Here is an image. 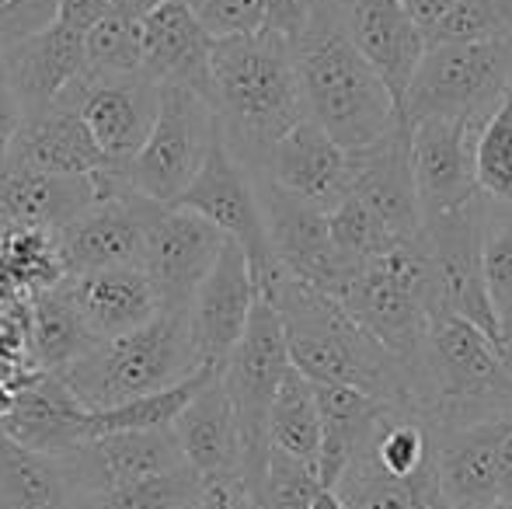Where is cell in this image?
Wrapping results in <instances>:
<instances>
[{"label":"cell","instance_id":"cell-51","mask_svg":"<svg viewBox=\"0 0 512 509\" xmlns=\"http://www.w3.org/2000/svg\"><path fill=\"white\" fill-rule=\"evenodd\" d=\"M21 384H25V377H21V381H0V422L14 412V401H18Z\"/></svg>","mask_w":512,"mask_h":509},{"label":"cell","instance_id":"cell-27","mask_svg":"<svg viewBox=\"0 0 512 509\" xmlns=\"http://www.w3.org/2000/svg\"><path fill=\"white\" fill-rule=\"evenodd\" d=\"M4 161L49 171V175H98V171L115 168L70 98H60L49 109L25 116Z\"/></svg>","mask_w":512,"mask_h":509},{"label":"cell","instance_id":"cell-11","mask_svg":"<svg viewBox=\"0 0 512 509\" xmlns=\"http://www.w3.org/2000/svg\"><path fill=\"white\" fill-rule=\"evenodd\" d=\"M227 234L185 206L143 196V272L161 300V314L189 318L199 286L227 248Z\"/></svg>","mask_w":512,"mask_h":509},{"label":"cell","instance_id":"cell-13","mask_svg":"<svg viewBox=\"0 0 512 509\" xmlns=\"http://www.w3.org/2000/svg\"><path fill=\"white\" fill-rule=\"evenodd\" d=\"M255 182H258L265 231H269V245L276 262L290 276L304 279V283L335 297V290L345 283V276L352 269L338 255L335 238H331V220H328L331 210H321V206L279 189L265 175H255Z\"/></svg>","mask_w":512,"mask_h":509},{"label":"cell","instance_id":"cell-53","mask_svg":"<svg viewBox=\"0 0 512 509\" xmlns=\"http://www.w3.org/2000/svg\"><path fill=\"white\" fill-rule=\"evenodd\" d=\"M310 509H349V506L338 499L335 489H321V496L314 499V506H310Z\"/></svg>","mask_w":512,"mask_h":509},{"label":"cell","instance_id":"cell-17","mask_svg":"<svg viewBox=\"0 0 512 509\" xmlns=\"http://www.w3.org/2000/svg\"><path fill=\"white\" fill-rule=\"evenodd\" d=\"M60 461L70 475V485L91 492L126 489V485L143 482V478L164 475V471L189 464L182 454V443L175 436V426L91 436L81 447L63 454Z\"/></svg>","mask_w":512,"mask_h":509},{"label":"cell","instance_id":"cell-25","mask_svg":"<svg viewBox=\"0 0 512 509\" xmlns=\"http://www.w3.org/2000/svg\"><path fill=\"white\" fill-rule=\"evenodd\" d=\"M63 286L95 342L129 335L161 314V300L143 265H112L81 276H63Z\"/></svg>","mask_w":512,"mask_h":509},{"label":"cell","instance_id":"cell-19","mask_svg":"<svg viewBox=\"0 0 512 509\" xmlns=\"http://www.w3.org/2000/svg\"><path fill=\"white\" fill-rule=\"evenodd\" d=\"M258 304V283L244 248L227 241V248L216 258L213 272L199 286L196 304H192V339L203 367L223 370L237 342L244 339V328Z\"/></svg>","mask_w":512,"mask_h":509},{"label":"cell","instance_id":"cell-23","mask_svg":"<svg viewBox=\"0 0 512 509\" xmlns=\"http://www.w3.org/2000/svg\"><path fill=\"white\" fill-rule=\"evenodd\" d=\"M262 175L321 210H335L349 196L352 157L328 129L307 116L276 143Z\"/></svg>","mask_w":512,"mask_h":509},{"label":"cell","instance_id":"cell-5","mask_svg":"<svg viewBox=\"0 0 512 509\" xmlns=\"http://www.w3.org/2000/svg\"><path fill=\"white\" fill-rule=\"evenodd\" d=\"M199 370L203 363H199L196 339H192V321L157 314L150 325L136 332L95 342L60 377L88 412H108L143 394L168 391Z\"/></svg>","mask_w":512,"mask_h":509},{"label":"cell","instance_id":"cell-22","mask_svg":"<svg viewBox=\"0 0 512 509\" xmlns=\"http://www.w3.org/2000/svg\"><path fill=\"white\" fill-rule=\"evenodd\" d=\"M98 175H49L25 164L0 161V224L60 234L77 213L102 196Z\"/></svg>","mask_w":512,"mask_h":509},{"label":"cell","instance_id":"cell-26","mask_svg":"<svg viewBox=\"0 0 512 509\" xmlns=\"http://www.w3.org/2000/svg\"><path fill=\"white\" fill-rule=\"evenodd\" d=\"M88 419L91 412L81 405V398L70 391V384L60 374L32 370L25 384L18 387L14 412L0 422V429L25 447L63 457L74 447H81L84 440H91Z\"/></svg>","mask_w":512,"mask_h":509},{"label":"cell","instance_id":"cell-28","mask_svg":"<svg viewBox=\"0 0 512 509\" xmlns=\"http://www.w3.org/2000/svg\"><path fill=\"white\" fill-rule=\"evenodd\" d=\"M509 419L512 415L436 436L439 492L453 509H481L499 499V450Z\"/></svg>","mask_w":512,"mask_h":509},{"label":"cell","instance_id":"cell-34","mask_svg":"<svg viewBox=\"0 0 512 509\" xmlns=\"http://www.w3.org/2000/svg\"><path fill=\"white\" fill-rule=\"evenodd\" d=\"M269 443L307 464L321 461V412L314 381L290 367L269 412Z\"/></svg>","mask_w":512,"mask_h":509},{"label":"cell","instance_id":"cell-14","mask_svg":"<svg viewBox=\"0 0 512 509\" xmlns=\"http://www.w3.org/2000/svg\"><path fill=\"white\" fill-rule=\"evenodd\" d=\"M161 95L164 88L150 81L147 74H81V81L63 98L77 105L102 154L119 168L143 150L150 129L157 123V112H161Z\"/></svg>","mask_w":512,"mask_h":509},{"label":"cell","instance_id":"cell-55","mask_svg":"<svg viewBox=\"0 0 512 509\" xmlns=\"http://www.w3.org/2000/svg\"><path fill=\"white\" fill-rule=\"evenodd\" d=\"M432 509H453V506L446 503V499H443V492H439V496H436V503H432Z\"/></svg>","mask_w":512,"mask_h":509},{"label":"cell","instance_id":"cell-35","mask_svg":"<svg viewBox=\"0 0 512 509\" xmlns=\"http://www.w3.org/2000/svg\"><path fill=\"white\" fill-rule=\"evenodd\" d=\"M140 39L143 21L133 14L108 7V14L84 35V74L91 77H119L140 74Z\"/></svg>","mask_w":512,"mask_h":509},{"label":"cell","instance_id":"cell-43","mask_svg":"<svg viewBox=\"0 0 512 509\" xmlns=\"http://www.w3.org/2000/svg\"><path fill=\"white\" fill-rule=\"evenodd\" d=\"M60 18V0H0V56Z\"/></svg>","mask_w":512,"mask_h":509},{"label":"cell","instance_id":"cell-10","mask_svg":"<svg viewBox=\"0 0 512 509\" xmlns=\"http://www.w3.org/2000/svg\"><path fill=\"white\" fill-rule=\"evenodd\" d=\"M485 224L488 199L478 196L474 203L450 213L422 220V241L432 262V293H436V318L457 314L485 328L502 346L499 321H495L492 300L485 286ZM506 349V346H502Z\"/></svg>","mask_w":512,"mask_h":509},{"label":"cell","instance_id":"cell-42","mask_svg":"<svg viewBox=\"0 0 512 509\" xmlns=\"http://www.w3.org/2000/svg\"><path fill=\"white\" fill-rule=\"evenodd\" d=\"M196 11V18L206 25L213 39H230V35H248L265 25L262 0H185Z\"/></svg>","mask_w":512,"mask_h":509},{"label":"cell","instance_id":"cell-7","mask_svg":"<svg viewBox=\"0 0 512 509\" xmlns=\"http://www.w3.org/2000/svg\"><path fill=\"white\" fill-rule=\"evenodd\" d=\"M512 91V39L439 42L418 63L405 95V123L488 119Z\"/></svg>","mask_w":512,"mask_h":509},{"label":"cell","instance_id":"cell-32","mask_svg":"<svg viewBox=\"0 0 512 509\" xmlns=\"http://www.w3.org/2000/svg\"><path fill=\"white\" fill-rule=\"evenodd\" d=\"M74 485L60 457L32 450L0 429V509H67Z\"/></svg>","mask_w":512,"mask_h":509},{"label":"cell","instance_id":"cell-8","mask_svg":"<svg viewBox=\"0 0 512 509\" xmlns=\"http://www.w3.org/2000/svg\"><path fill=\"white\" fill-rule=\"evenodd\" d=\"M290 346H286V328L279 318L276 304L258 293V304L251 311V321L244 328V339L223 363V387H227L230 401H234L237 422H241V440H244V464L241 475L244 482L262 489L265 464H269V412L276 401L279 387L290 374Z\"/></svg>","mask_w":512,"mask_h":509},{"label":"cell","instance_id":"cell-24","mask_svg":"<svg viewBox=\"0 0 512 509\" xmlns=\"http://www.w3.org/2000/svg\"><path fill=\"white\" fill-rule=\"evenodd\" d=\"M11 81L14 95H18L25 116L42 112L49 105H56L77 81H81L84 67V32L53 21L42 32L28 35L25 42H18L14 49H7L0 56Z\"/></svg>","mask_w":512,"mask_h":509},{"label":"cell","instance_id":"cell-36","mask_svg":"<svg viewBox=\"0 0 512 509\" xmlns=\"http://www.w3.org/2000/svg\"><path fill=\"white\" fill-rule=\"evenodd\" d=\"M328 220H331L335 248H338V255L345 258L349 269H356V265L370 262V258L387 255V252H394V248L408 245V241H401L398 234H394L391 227L363 203V199L352 196V192L328 213Z\"/></svg>","mask_w":512,"mask_h":509},{"label":"cell","instance_id":"cell-37","mask_svg":"<svg viewBox=\"0 0 512 509\" xmlns=\"http://www.w3.org/2000/svg\"><path fill=\"white\" fill-rule=\"evenodd\" d=\"M474 175L488 203L512 206V91L478 129Z\"/></svg>","mask_w":512,"mask_h":509},{"label":"cell","instance_id":"cell-12","mask_svg":"<svg viewBox=\"0 0 512 509\" xmlns=\"http://www.w3.org/2000/svg\"><path fill=\"white\" fill-rule=\"evenodd\" d=\"M178 206L206 217L209 224L220 227L230 241H237L251 262L258 293H269V286L276 283L283 265L272 255L255 175L237 161L220 129H216V136H213V147H209V154H206L203 171H199L196 182L189 185V192L178 199Z\"/></svg>","mask_w":512,"mask_h":509},{"label":"cell","instance_id":"cell-50","mask_svg":"<svg viewBox=\"0 0 512 509\" xmlns=\"http://www.w3.org/2000/svg\"><path fill=\"white\" fill-rule=\"evenodd\" d=\"M67 509H112L108 492H91V489H74Z\"/></svg>","mask_w":512,"mask_h":509},{"label":"cell","instance_id":"cell-29","mask_svg":"<svg viewBox=\"0 0 512 509\" xmlns=\"http://www.w3.org/2000/svg\"><path fill=\"white\" fill-rule=\"evenodd\" d=\"M175 436L182 443L185 461L199 471V478L241 475V422H237L234 401L223 387V370L199 387L196 398L185 405V412L175 419Z\"/></svg>","mask_w":512,"mask_h":509},{"label":"cell","instance_id":"cell-9","mask_svg":"<svg viewBox=\"0 0 512 509\" xmlns=\"http://www.w3.org/2000/svg\"><path fill=\"white\" fill-rule=\"evenodd\" d=\"M216 129L220 119L206 95L192 88H164L161 112L147 143L140 154L115 168V178L154 203L178 206L203 171Z\"/></svg>","mask_w":512,"mask_h":509},{"label":"cell","instance_id":"cell-20","mask_svg":"<svg viewBox=\"0 0 512 509\" xmlns=\"http://www.w3.org/2000/svg\"><path fill=\"white\" fill-rule=\"evenodd\" d=\"M216 39L185 0H164L143 18L140 74L161 88H192L213 95Z\"/></svg>","mask_w":512,"mask_h":509},{"label":"cell","instance_id":"cell-40","mask_svg":"<svg viewBox=\"0 0 512 509\" xmlns=\"http://www.w3.org/2000/svg\"><path fill=\"white\" fill-rule=\"evenodd\" d=\"M324 482L317 464H307L300 457L286 454V450L272 447L269 464H265L262 489H258V503L262 509H310L314 499L321 496Z\"/></svg>","mask_w":512,"mask_h":509},{"label":"cell","instance_id":"cell-6","mask_svg":"<svg viewBox=\"0 0 512 509\" xmlns=\"http://www.w3.org/2000/svg\"><path fill=\"white\" fill-rule=\"evenodd\" d=\"M335 300L411 367L436 321L432 262L425 241L401 245L356 265L335 290Z\"/></svg>","mask_w":512,"mask_h":509},{"label":"cell","instance_id":"cell-4","mask_svg":"<svg viewBox=\"0 0 512 509\" xmlns=\"http://www.w3.org/2000/svg\"><path fill=\"white\" fill-rule=\"evenodd\" d=\"M307 116L321 123L345 150H363L401 123V109L384 77L349 39L335 0H324L314 21L293 42Z\"/></svg>","mask_w":512,"mask_h":509},{"label":"cell","instance_id":"cell-2","mask_svg":"<svg viewBox=\"0 0 512 509\" xmlns=\"http://www.w3.org/2000/svg\"><path fill=\"white\" fill-rule=\"evenodd\" d=\"M286 328L290 360L307 381L342 384L387 405L411 408V367L363 328L331 293L279 272L269 293Z\"/></svg>","mask_w":512,"mask_h":509},{"label":"cell","instance_id":"cell-33","mask_svg":"<svg viewBox=\"0 0 512 509\" xmlns=\"http://www.w3.org/2000/svg\"><path fill=\"white\" fill-rule=\"evenodd\" d=\"M331 489L349 509H432L439 496V475L432 464L418 475L398 478L363 450Z\"/></svg>","mask_w":512,"mask_h":509},{"label":"cell","instance_id":"cell-3","mask_svg":"<svg viewBox=\"0 0 512 509\" xmlns=\"http://www.w3.org/2000/svg\"><path fill=\"white\" fill-rule=\"evenodd\" d=\"M411 412L432 433L512 415V356L485 328L439 314L411 363Z\"/></svg>","mask_w":512,"mask_h":509},{"label":"cell","instance_id":"cell-30","mask_svg":"<svg viewBox=\"0 0 512 509\" xmlns=\"http://www.w3.org/2000/svg\"><path fill=\"white\" fill-rule=\"evenodd\" d=\"M317 391V412H321V471L324 489L345 475L352 461L370 447L373 433L384 422V415L398 405H387L370 394L356 391V387L342 384H314Z\"/></svg>","mask_w":512,"mask_h":509},{"label":"cell","instance_id":"cell-1","mask_svg":"<svg viewBox=\"0 0 512 509\" xmlns=\"http://www.w3.org/2000/svg\"><path fill=\"white\" fill-rule=\"evenodd\" d=\"M209 102L234 157L262 175L276 143L307 119L293 46L269 28L216 39Z\"/></svg>","mask_w":512,"mask_h":509},{"label":"cell","instance_id":"cell-21","mask_svg":"<svg viewBox=\"0 0 512 509\" xmlns=\"http://www.w3.org/2000/svg\"><path fill=\"white\" fill-rule=\"evenodd\" d=\"M335 7L349 39L384 77L387 91L405 116L408 84L422 63L425 49H429L425 32L411 21L401 0H335Z\"/></svg>","mask_w":512,"mask_h":509},{"label":"cell","instance_id":"cell-49","mask_svg":"<svg viewBox=\"0 0 512 509\" xmlns=\"http://www.w3.org/2000/svg\"><path fill=\"white\" fill-rule=\"evenodd\" d=\"M499 499H512V419L499 450Z\"/></svg>","mask_w":512,"mask_h":509},{"label":"cell","instance_id":"cell-47","mask_svg":"<svg viewBox=\"0 0 512 509\" xmlns=\"http://www.w3.org/2000/svg\"><path fill=\"white\" fill-rule=\"evenodd\" d=\"M108 7H112V0H60V18L56 21L88 35L108 14Z\"/></svg>","mask_w":512,"mask_h":509},{"label":"cell","instance_id":"cell-18","mask_svg":"<svg viewBox=\"0 0 512 509\" xmlns=\"http://www.w3.org/2000/svg\"><path fill=\"white\" fill-rule=\"evenodd\" d=\"M349 157L352 196L363 199L401 241H422V199L411 164V126L405 119L370 147L349 150Z\"/></svg>","mask_w":512,"mask_h":509},{"label":"cell","instance_id":"cell-15","mask_svg":"<svg viewBox=\"0 0 512 509\" xmlns=\"http://www.w3.org/2000/svg\"><path fill=\"white\" fill-rule=\"evenodd\" d=\"M115 171V168H112ZM63 272L112 269V265L143 262V196L115 178V189L98 196L88 210H81L60 234H56Z\"/></svg>","mask_w":512,"mask_h":509},{"label":"cell","instance_id":"cell-39","mask_svg":"<svg viewBox=\"0 0 512 509\" xmlns=\"http://www.w3.org/2000/svg\"><path fill=\"white\" fill-rule=\"evenodd\" d=\"M506 39H512V0H457L453 11L429 32V46Z\"/></svg>","mask_w":512,"mask_h":509},{"label":"cell","instance_id":"cell-31","mask_svg":"<svg viewBox=\"0 0 512 509\" xmlns=\"http://www.w3.org/2000/svg\"><path fill=\"white\" fill-rule=\"evenodd\" d=\"M95 346L88 325L77 314L67 286H42L28 300V363L42 374H63Z\"/></svg>","mask_w":512,"mask_h":509},{"label":"cell","instance_id":"cell-52","mask_svg":"<svg viewBox=\"0 0 512 509\" xmlns=\"http://www.w3.org/2000/svg\"><path fill=\"white\" fill-rule=\"evenodd\" d=\"M157 4H164V0H112V7H119V11L133 14V18H140V21L147 18Z\"/></svg>","mask_w":512,"mask_h":509},{"label":"cell","instance_id":"cell-41","mask_svg":"<svg viewBox=\"0 0 512 509\" xmlns=\"http://www.w3.org/2000/svg\"><path fill=\"white\" fill-rule=\"evenodd\" d=\"M199 492H203L199 471L192 464H182L175 471L108 492V503L112 509H189L199 503Z\"/></svg>","mask_w":512,"mask_h":509},{"label":"cell","instance_id":"cell-46","mask_svg":"<svg viewBox=\"0 0 512 509\" xmlns=\"http://www.w3.org/2000/svg\"><path fill=\"white\" fill-rule=\"evenodd\" d=\"M21 123H25V109H21L18 95H14L11 81H7L4 63H0V161L11 154V143L18 136Z\"/></svg>","mask_w":512,"mask_h":509},{"label":"cell","instance_id":"cell-48","mask_svg":"<svg viewBox=\"0 0 512 509\" xmlns=\"http://www.w3.org/2000/svg\"><path fill=\"white\" fill-rule=\"evenodd\" d=\"M453 4H457V0H401V7L411 14V21L425 32V39H429L432 28L453 11Z\"/></svg>","mask_w":512,"mask_h":509},{"label":"cell","instance_id":"cell-54","mask_svg":"<svg viewBox=\"0 0 512 509\" xmlns=\"http://www.w3.org/2000/svg\"><path fill=\"white\" fill-rule=\"evenodd\" d=\"M481 509H512V499H495V503L481 506Z\"/></svg>","mask_w":512,"mask_h":509},{"label":"cell","instance_id":"cell-16","mask_svg":"<svg viewBox=\"0 0 512 509\" xmlns=\"http://www.w3.org/2000/svg\"><path fill=\"white\" fill-rule=\"evenodd\" d=\"M485 119H425L411 126V164H415L422 220L474 203V147Z\"/></svg>","mask_w":512,"mask_h":509},{"label":"cell","instance_id":"cell-38","mask_svg":"<svg viewBox=\"0 0 512 509\" xmlns=\"http://www.w3.org/2000/svg\"><path fill=\"white\" fill-rule=\"evenodd\" d=\"M485 286L499 321L502 346L512 356V206L488 203L485 224Z\"/></svg>","mask_w":512,"mask_h":509},{"label":"cell","instance_id":"cell-45","mask_svg":"<svg viewBox=\"0 0 512 509\" xmlns=\"http://www.w3.org/2000/svg\"><path fill=\"white\" fill-rule=\"evenodd\" d=\"M196 509H262V503H258L255 489L244 482V475H220L203 478Z\"/></svg>","mask_w":512,"mask_h":509},{"label":"cell","instance_id":"cell-56","mask_svg":"<svg viewBox=\"0 0 512 509\" xmlns=\"http://www.w3.org/2000/svg\"><path fill=\"white\" fill-rule=\"evenodd\" d=\"M189 509H196V506H189Z\"/></svg>","mask_w":512,"mask_h":509},{"label":"cell","instance_id":"cell-44","mask_svg":"<svg viewBox=\"0 0 512 509\" xmlns=\"http://www.w3.org/2000/svg\"><path fill=\"white\" fill-rule=\"evenodd\" d=\"M324 0H262L265 7V25L269 32L283 35L286 42H297L304 35V28L314 21V14L321 11Z\"/></svg>","mask_w":512,"mask_h":509}]
</instances>
